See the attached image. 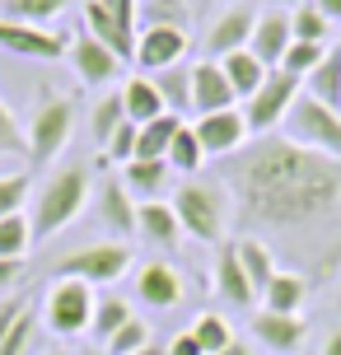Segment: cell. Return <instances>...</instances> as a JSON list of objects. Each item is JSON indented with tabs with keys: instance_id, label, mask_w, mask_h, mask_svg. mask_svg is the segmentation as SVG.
I'll return each instance as SVG.
<instances>
[{
	"instance_id": "f5cc1de1",
	"label": "cell",
	"mask_w": 341,
	"mask_h": 355,
	"mask_svg": "<svg viewBox=\"0 0 341 355\" xmlns=\"http://www.w3.org/2000/svg\"><path fill=\"white\" fill-rule=\"evenodd\" d=\"M271 5H295V0H271Z\"/></svg>"
},
{
	"instance_id": "ee69618b",
	"label": "cell",
	"mask_w": 341,
	"mask_h": 355,
	"mask_svg": "<svg viewBox=\"0 0 341 355\" xmlns=\"http://www.w3.org/2000/svg\"><path fill=\"white\" fill-rule=\"evenodd\" d=\"M108 5V15H117L126 28H136V0H103Z\"/></svg>"
},
{
	"instance_id": "c3c4849f",
	"label": "cell",
	"mask_w": 341,
	"mask_h": 355,
	"mask_svg": "<svg viewBox=\"0 0 341 355\" xmlns=\"http://www.w3.org/2000/svg\"><path fill=\"white\" fill-rule=\"evenodd\" d=\"M313 5H318L327 19H341V0H313Z\"/></svg>"
},
{
	"instance_id": "3957f363",
	"label": "cell",
	"mask_w": 341,
	"mask_h": 355,
	"mask_svg": "<svg viewBox=\"0 0 341 355\" xmlns=\"http://www.w3.org/2000/svg\"><path fill=\"white\" fill-rule=\"evenodd\" d=\"M168 206L178 211L182 234H192L197 243H220L225 230H229V192L220 182H201V178H187L173 187Z\"/></svg>"
},
{
	"instance_id": "ab89813d",
	"label": "cell",
	"mask_w": 341,
	"mask_h": 355,
	"mask_svg": "<svg viewBox=\"0 0 341 355\" xmlns=\"http://www.w3.org/2000/svg\"><path fill=\"white\" fill-rule=\"evenodd\" d=\"M327 56V42H290V52H286V61H281V71H290L295 80H304L318 61Z\"/></svg>"
},
{
	"instance_id": "d6986e66",
	"label": "cell",
	"mask_w": 341,
	"mask_h": 355,
	"mask_svg": "<svg viewBox=\"0 0 341 355\" xmlns=\"http://www.w3.org/2000/svg\"><path fill=\"white\" fill-rule=\"evenodd\" d=\"M85 33L98 37L103 47H112V52L122 56V61H136V28H126L117 15H108V5L103 0H85Z\"/></svg>"
},
{
	"instance_id": "bcb514c9",
	"label": "cell",
	"mask_w": 341,
	"mask_h": 355,
	"mask_svg": "<svg viewBox=\"0 0 341 355\" xmlns=\"http://www.w3.org/2000/svg\"><path fill=\"white\" fill-rule=\"evenodd\" d=\"M24 276V262H10V257H0V295L10 290V285Z\"/></svg>"
},
{
	"instance_id": "8d00e7d4",
	"label": "cell",
	"mask_w": 341,
	"mask_h": 355,
	"mask_svg": "<svg viewBox=\"0 0 341 355\" xmlns=\"http://www.w3.org/2000/svg\"><path fill=\"white\" fill-rule=\"evenodd\" d=\"M0 355H37V318L28 313V309H24V313H19V322L5 332Z\"/></svg>"
},
{
	"instance_id": "f907efd6",
	"label": "cell",
	"mask_w": 341,
	"mask_h": 355,
	"mask_svg": "<svg viewBox=\"0 0 341 355\" xmlns=\"http://www.w3.org/2000/svg\"><path fill=\"white\" fill-rule=\"evenodd\" d=\"M136 355H168V346H145V351H136Z\"/></svg>"
},
{
	"instance_id": "cb8c5ba5",
	"label": "cell",
	"mask_w": 341,
	"mask_h": 355,
	"mask_svg": "<svg viewBox=\"0 0 341 355\" xmlns=\"http://www.w3.org/2000/svg\"><path fill=\"white\" fill-rule=\"evenodd\" d=\"M220 66H225V80H229L234 98H243V103H248L252 94L267 85V75H271L267 66H262V61H257V56L248 52V47H243V52H229L225 61H220Z\"/></svg>"
},
{
	"instance_id": "8992f818",
	"label": "cell",
	"mask_w": 341,
	"mask_h": 355,
	"mask_svg": "<svg viewBox=\"0 0 341 355\" xmlns=\"http://www.w3.org/2000/svg\"><path fill=\"white\" fill-rule=\"evenodd\" d=\"M131 271V243L122 239H103V243H85V248L56 257V276L61 281H85V285H112Z\"/></svg>"
},
{
	"instance_id": "6da1fadb",
	"label": "cell",
	"mask_w": 341,
	"mask_h": 355,
	"mask_svg": "<svg viewBox=\"0 0 341 355\" xmlns=\"http://www.w3.org/2000/svg\"><path fill=\"white\" fill-rule=\"evenodd\" d=\"M234 201L243 220L295 230L332 215L341 201V164L327 155H313L286 136H252L229 164Z\"/></svg>"
},
{
	"instance_id": "f1b7e54d",
	"label": "cell",
	"mask_w": 341,
	"mask_h": 355,
	"mask_svg": "<svg viewBox=\"0 0 341 355\" xmlns=\"http://www.w3.org/2000/svg\"><path fill=\"white\" fill-rule=\"evenodd\" d=\"M150 80H155V89H159L168 112L182 117V107H192V66H168V71L150 75Z\"/></svg>"
},
{
	"instance_id": "5bb4252c",
	"label": "cell",
	"mask_w": 341,
	"mask_h": 355,
	"mask_svg": "<svg viewBox=\"0 0 341 355\" xmlns=\"http://www.w3.org/2000/svg\"><path fill=\"white\" fill-rule=\"evenodd\" d=\"M252 28H257V15H252L248 5H229L225 15H216L211 33H206V52H211V61H225L229 52H243V47L252 42Z\"/></svg>"
},
{
	"instance_id": "9c48e42d",
	"label": "cell",
	"mask_w": 341,
	"mask_h": 355,
	"mask_svg": "<svg viewBox=\"0 0 341 355\" xmlns=\"http://www.w3.org/2000/svg\"><path fill=\"white\" fill-rule=\"evenodd\" d=\"M0 52L19 56V61H61L71 52V37L42 28V24H24V19H0Z\"/></svg>"
},
{
	"instance_id": "83f0119b",
	"label": "cell",
	"mask_w": 341,
	"mask_h": 355,
	"mask_svg": "<svg viewBox=\"0 0 341 355\" xmlns=\"http://www.w3.org/2000/svg\"><path fill=\"white\" fill-rule=\"evenodd\" d=\"M234 252H238V262H243V271H248V281L257 285V295H262V290L271 285V276H276V257H271V248L262 243V239H238Z\"/></svg>"
},
{
	"instance_id": "f35d334b",
	"label": "cell",
	"mask_w": 341,
	"mask_h": 355,
	"mask_svg": "<svg viewBox=\"0 0 341 355\" xmlns=\"http://www.w3.org/2000/svg\"><path fill=\"white\" fill-rule=\"evenodd\" d=\"M28 192H33V178L28 173H0V220L24 211L28 206Z\"/></svg>"
},
{
	"instance_id": "277c9868",
	"label": "cell",
	"mask_w": 341,
	"mask_h": 355,
	"mask_svg": "<svg viewBox=\"0 0 341 355\" xmlns=\"http://www.w3.org/2000/svg\"><path fill=\"white\" fill-rule=\"evenodd\" d=\"M281 126H286V141H295V145H304V150H313V155H327V159L341 164V112L337 107L299 94Z\"/></svg>"
},
{
	"instance_id": "b9f144b4",
	"label": "cell",
	"mask_w": 341,
	"mask_h": 355,
	"mask_svg": "<svg viewBox=\"0 0 341 355\" xmlns=\"http://www.w3.org/2000/svg\"><path fill=\"white\" fill-rule=\"evenodd\" d=\"M136 136H141V126L122 122V126H117V136L103 145V150H108V159L112 164H131V159H136Z\"/></svg>"
},
{
	"instance_id": "603a6c76",
	"label": "cell",
	"mask_w": 341,
	"mask_h": 355,
	"mask_svg": "<svg viewBox=\"0 0 341 355\" xmlns=\"http://www.w3.org/2000/svg\"><path fill=\"white\" fill-rule=\"evenodd\" d=\"M122 103H126V122L131 126H145V122H155V117L168 112L150 75H131V80H126L122 85Z\"/></svg>"
},
{
	"instance_id": "ba28073f",
	"label": "cell",
	"mask_w": 341,
	"mask_h": 355,
	"mask_svg": "<svg viewBox=\"0 0 341 355\" xmlns=\"http://www.w3.org/2000/svg\"><path fill=\"white\" fill-rule=\"evenodd\" d=\"M94 285L85 281H56L52 295H47V327H52L56 337H80V332H89L94 322Z\"/></svg>"
},
{
	"instance_id": "1f68e13d",
	"label": "cell",
	"mask_w": 341,
	"mask_h": 355,
	"mask_svg": "<svg viewBox=\"0 0 341 355\" xmlns=\"http://www.w3.org/2000/svg\"><path fill=\"white\" fill-rule=\"evenodd\" d=\"M33 248V225H28V215H5L0 220V257H10V262H24Z\"/></svg>"
},
{
	"instance_id": "d590c367",
	"label": "cell",
	"mask_w": 341,
	"mask_h": 355,
	"mask_svg": "<svg viewBox=\"0 0 341 355\" xmlns=\"http://www.w3.org/2000/svg\"><path fill=\"white\" fill-rule=\"evenodd\" d=\"M192 337L201 341V351H206V355H220L234 341V332H229V322L220 318V313H201V318L192 322Z\"/></svg>"
},
{
	"instance_id": "8fae6325",
	"label": "cell",
	"mask_w": 341,
	"mask_h": 355,
	"mask_svg": "<svg viewBox=\"0 0 341 355\" xmlns=\"http://www.w3.org/2000/svg\"><path fill=\"white\" fill-rule=\"evenodd\" d=\"M192 131H197L201 150H206V159L211 155H220V159H234L243 145L252 141L248 136V122H243V112L238 107H225V112H206V117H197L192 122Z\"/></svg>"
},
{
	"instance_id": "30bf717a",
	"label": "cell",
	"mask_w": 341,
	"mask_h": 355,
	"mask_svg": "<svg viewBox=\"0 0 341 355\" xmlns=\"http://www.w3.org/2000/svg\"><path fill=\"white\" fill-rule=\"evenodd\" d=\"M182 56H187L182 24H150L136 37V66H141V75H159L168 66H182Z\"/></svg>"
},
{
	"instance_id": "ac0fdd59",
	"label": "cell",
	"mask_w": 341,
	"mask_h": 355,
	"mask_svg": "<svg viewBox=\"0 0 341 355\" xmlns=\"http://www.w3.org/2000/svg\"><path fill=\"white\" fill-rule=\"evenodd\" d=\"M136 300L150 309H178L182 304V276L168 262H145L136 266Z\"/></svg>"
},
{
	"instance_id": "4fadbf2b",
	"label": "cell",
	"mask_w": 341,
	"mask_h": 355,
	"mask_svg": "<svg viewBox=\"0 0 341 355\" xmlns=\"http://www.w3.org/2000/svg\"><path fill=\"white\" fill-rule=\"evenodd\" d=\"M136 196L126 192V182H117V178H103L98 187H94V215H98V225L112 234V239H131L136 234Z\"/></svg>"
},
{
	"instance_id": "7dc6e473",
	"label": "cell",
	"mask_w": 341,
	"mask_h": 355,
	"mask_svg": "<svg viewBox=\"0 0 341 355\" xmlns=\"http://www.w3.org/2000/svg\"><path fill=\"white\" fill-rule=\"evenodd\" d=\"M323 355H341V327H337V332H327V341H323Z\"/></svg>"
},
{
	"instance_id": "9a60e30c",
	"label": "cell",
	"mask_w": 341,
	"mask_h": 355,
	"mask_svg": "<svg viewBox=\"0 0 341 355\" xmlns=\"http://www.w3.org/2000/svg\"><path fill=\"white\" fill-rule=\"evenodd\" d=\"M238 98H234L229 80H225V66L220 61H197L192 66V112L197 117H206V112H225V107H234Z\"/></svg>"
},
{
	"instance_id": "4dcf8cb0",
	"label": "cell",
	"mask_w": 341,
	"mask_h": 355,
	"mask_svg": "<svg viewBox=\"0 0 341 355\" xmlns=\"http://www.w3.org/2000/svg\"><path fill=\"white\" fill-rule=\"evenodd\" d=\"M164 164H168L173 173H187V178L206 164V150H201V141H197V131H192V126H182L178 136H173V145H168Z\"/></svg>"
},
{
	"instance_id": "7c38bea8",
	"label": "cell",
	"mask_w": 341,
	"mask_h": 355,
	"mask_svg": "<svg viewBox=\"0 0 341 355\" xmlns=\"http://www.w3.org/2000/svg\"><path fill=\"white\" fill-rule=\"evenodd\" d=\"M66 61H71V71L80 85H89V89H103L117 80V71H122V56L112 52V47H103L98 37L89 33H80L71 37V52H66Z\"/></svg>"
},
{
	"instance_id": "7a4b0ae2",
	"label": "cell",
	"mask_w": 341,
	"mask_h": 355,
	"mask_svg": "<svg viewBox=\"0 0 341 355\" xmlns=\"http://www.w3.org/2000/svg\"><path fill=\"white\" fill-rule=\"evenodd\" d=\"M89 164H61L42 187H37V201H33V239H52L61 234L71 220H80V211L89 206Z\"/></svg>"
},
{
	"instance_id": "836d02e7",
	"label": "cell",
	"mask_w": 341,
	"mask_h": 355,
	"mask_svg": "<svg viewBox=\"0 0 341 355\" xmlns=\"http://www.w3.org/2000/svg\"><path fill=\"white\" fill-rule=\"evenodd\" d=\"M327 28H332V19H327L318 5H304V10L290 15V33H295V42H327Z\"/></svg>"
},
{
	"instance_id": "f546056e",
	"label": "cell",
	"mask_w": 341,
	"mask_h": 355,
	"mask_svg": "<svg viewBox=\"0 0 341 355\" xmlns=\"http://www.w3.org/2000/svg\"><path fill=\"white\" fill-rule=\"evenodd\" d=\"M126 322H131V304L122 300V295H103V300L94 304V322H89V332L98 341H112L117 332H122Z\"/></svg>"
},
{
	"instance_id": "db71d44e",
	"label": "cell",
	"mask_w": 341,
	"mask_h": 355,
	"mask_svg": "<svg viewBox=\"0 0 341 355\" xmlns=\"http://www.w3.org/2000/svg\"><path fill=\"white\" fill-rule=\"evenodd\" d=\"M89 355H103V351H89Z\"/></svg>"
},
{
	"instance_id": "d4e9b609",
	"label": "cell",
	"mask_w": 341,
	"mask_h": 355,
	"mask_svg": "<svg viewBox=\"0 0 341 355\" xmlns=\"http://www.w3.org/2000/svg\"><path fill=\"white\" fill-rule=\"evenodd\" d=\"M304 94L341 112V47H332V52H327L323 61L304 75Z\"/></svg>"
},
{
	"instance_id": "7bdbcfd3",
	"label": "cell",
	"mask_w": 341,
	"mask_h": 355,
	"mask_svg": "<svg viewBox=\"0 0 341 355\" xmlns=\"http://www.w3.org/2000/svg\"><path fill=\"white\" fill-rule=\"evenodd\" d=\"M28 309V300L24 295H0V341H5V332L19 322V313Z\"/></svg>"
},
{
	"instance_id": "d6a6232c",
	"label": "cell",
	"mask_w": 341,
	"mask_h": 355,
	"mask_svg": "<svg viewBox=\"0 0 341 355\" xmlns=\"http://www.w3.org/2000/svg\"><path fill=\"white\" fill-rule=\"evenodd\" d=\"M126 122V103H122V89L117 94H103L98 103H94V117H89V126H94V141L98 145H108L112 136H117V126Z\"/></svg>"
},
{
	"instance_id": "52a82bcc",
	"label": "cell",
	"mask_w": 341,
	"mask_h": 355,
	"mask_svg": "<svg viewBox=\"0 0 341 355\" xmlns=\"http://www.w3.org/2000/svg\"><path fill=\"white\" fill-rule=\"evenodd\" d=\"M299 89H304V80H295L290 71H271V75H267V85L257 89L248 103H243V122H248V136H271L276 126L286 122V112L295 107Z\"/></svg>"
},
{
	"instance_id": "e575fe53",
	"label": "cell",
	"mask_w": 341,
	"mask_h": 355,
	"mask_svg": "<svg viewBox=\"0 0 341 355\" xmlns=\"http://www.w3.org/2000/svg\"><path fill=\"white\" fill-rule=\"evenodd\" d=\"M66 5L71 0H5V19H24V24H42L47 28V19H56Z\"/></svg>"
},
{
	"instance_id": "60d3db41",
	"label": "cell",
	"mask_w": 341,
	"mask_h": 355,
	"mask_svg": "<svg viewBox=\"0 0 341 355\" xmlns=\"http://www.w3.org/2000/svg\"><path fill=\"white\" fill-rule=\"evenodd\" d=\"M145 346H150V327H145L141 318H131L122 332L108 341V355H136V351H145Z\"/></svg>"
},
{
	"instance_id": "4316f807",
	"label": "cell",
	"mask_w": 341,
	"mask_h": 355,
	"mask_svg": "<svg viewBox=\"0 0 341 355\" xmlns=\"http://www.w3.org/2000/svg\"><path fill=\"white\" fill-rule=\"evenodd\" d=\"M182 126H187V122H182L178 112H164V117H155V122H145L141 136H136V159H164Z\"/></svg>"
},
{
	"instance_id": "ffe728a7",
	"label": "cell",
	"mask_w": 341,
	"mask_h": 355,
	"mask_svg": "<svg viewBox=\"0 0 341 355\" xmlns=\"http://www.w3.org/2000/svg\"><path fill=\"white\" fill-rule=\"evenodd\" d=\"M216 295H220V300H229V304H238V309H248V304L262 300L257 285L248 281L243 262H238L234 243H220V252H216Z\"/></svg>"
},
{
	"instance_id": "e0dca14e",
	"label": "cell",
	"mask_w": 341,
	"mask_h": 355,
	"mask_svg": "<svg viewBox=\"0 0 341 355\" xmlns=\"http://www.w3.org/2000/svg\"><path fill=\"white\" fill-rule=\"evenodd\" d=\"M252 337L262 341L271 355H295L308 337V322L299 318V313H267V309H262V313L252 318Z\"/></svg>"
},
{
	"instance_id": "7402d4cb",
	"label": "cell",
	"mask_w": 341,
	"mask_h": 355,
	"mask_svg": "<svg viewBox=\"0 0 341 355\" xmlns=\"http://www.w3.org/2000/svg\"><path fill=\"white\" fill-rule=\"evenodd\" d=\"M136 234L159 243V248H178L182 239V225H178V211L168 201H141L136 206Z\"/></svg>"
},
{
	"instance_id": "681fc988",
	"label": "cell",
	"mask_w": 341,
	"mask_h": 355,
	"mask_svg": "<svg viewBox=\"0 0 341 355\" xmlns=\"http://www.w3.org/2000/svg\"><path fill=\"white\" fill-rule=\"evenodd\" d=\"M220 355H248V346H243V341H229V346H225Z\"/></svg>"
},
{
	"instance_id": "f6af8a7d",
	"label": "cell",
	"mask_w": 341,
	"mask_h": 355,
	"mask_svg": "<svg viewBox=\"0 0 341 355\" xmlns=\"http://www.w3.org/2000/svg\"><path fill=\"white\" fill-rule=\"evenodd\" d=\"M168 355H206V351H201V341L192 337V332H182V337L168 341Z\"/></svg>"
},
{
	"instance_id": "816d5d0a",
	"label": "cell",
	"mask_w": 341,
	"mask_h": 355,
	"mask_svg": "<svg viewBox=\"0 0 341 355\" xmlns=\"http://www.w3.org/2000/svg\"><path fill=\"white\" fill-rule=\"evenodd\" d=\"M42 355H71V351H42Z\"/></svg>"
},
{
	"instance_id": "74e56055",
	"label": "cell",
	"mask_w": 341,
	"mask_h": 355,
	"mask_svg": "<svg viewBox=\"0 0 341 355\" xmlns=\"http://www.w3.org/2000/svg\"><path fill=\"white\" fill-rule=\"evenodd\" d=\"M5 155H24L28 159V131H24V122L15 117V107L0 98V159Z\"/></svg>"
},
{
	"instance_id": "5b68a950",
	"label": "cell",
	"mask_w": 341,
	"mask_h": 355,
	"mask_svg": "<svg viewBox=\"0 0 341 355\" xmlns=\"http://www.w3.org/2000/svg\"><path fill=\"white\" fill-rule=\"evenodd\" d=\"M24 131H28V159L33 164H52L56 155L66 150L71 131H75V98L47 89V94L33 103V117H28Z\"/></svg>"
},
{
	"instance_id": "2e32d148",
	"label": "cell",
	"mask_w": 341,
	"mask_h": 355,
	"mask_svg": "<svg viewBox=\"0 0 341 355\" xmlns=\"http://www.w3.org/2000/svg\"><path fill=\"white\" fill-rule=\"evenodd\" d=\"M290 42H295V33H290V15H281V10H267V15H257V28H252L248 52L257 56L267 71H281V61H286Z\"/></svg>"
},
{
	"instance_id": "44dd1931",
	"label": "cell",
	"mask_w": 341,
	"mask_h": 355,
	"mask_svg": "<svg viewBox=\"0 0 341 355\" xmlns=\"http://www.w3.org/2000/svg\"><path fill=\"white\" fill-rule=\"evenodd\" d=\"M122 182L136 201H164V192L173 187V168L164 159H131L122 164Z\"/></svg>"
},
{
	"instance_id": "484cf974",
	"label": "cell",
	"mask_w": 341,
	"mask_h": 355,
	"mask_svg": "<svg viewBox=\"0 0 341 355\" xmlns=\"http://www.w3.org/2000/svg\"><path fill=\"white\" fill-rule=\"evenodd\" d=\"M304 300H308V281L295 276V271H276L271 285L262 290V309H267V313H299Z\"/></svg>"
}]
</instances>
